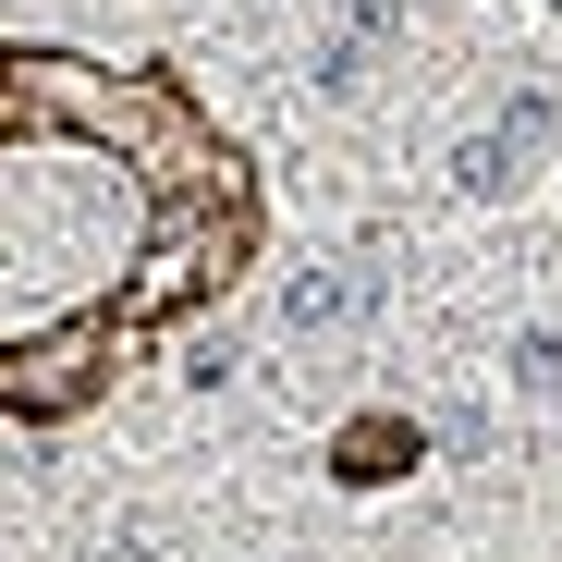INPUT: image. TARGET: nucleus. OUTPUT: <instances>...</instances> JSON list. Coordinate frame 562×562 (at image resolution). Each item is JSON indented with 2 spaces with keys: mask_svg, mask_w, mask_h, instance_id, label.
Instances as JSON below:
<instances>
[{
  "mask_svg": "<svg viewBox=\"0 0 562 562\" xmlns=\"http://www.w3.org/2000/svg\"><path fill=\"white\" fill-rule=\"evenodd\" d=\"M550 135H562V99L550 86H514V99L452 147V196H477V209H502V196H526L538 183V159H550Z\"/></svg>",
  "mask_w": 562,
  "mask_h": 562,
  "instance_id": "f257e3e1",
  "label": "nucleus"
},
{
  "mask_svg": "<svg viewBox=\"0 0 562 562\" xmlns=\"http://www.w3.org/2000/svg\"><path fill=\"white\" fill-rule=\"evenodd\" d=\"M392 306V269H367V257H306V269H281V342H342Z\"/></svg>",
  "mask_w": 562,
  "mask_h": 562,
  "instance_id": "f03ea898",
  "label": "nucleus"
},
{
  "mask_svg": "<svg viewBox=\"0 0 562 562\" xmlns=\"http://www.w3.org/2000/svg\"><path fill=\"white\" fill-rule=\"evenodd\" d=\"M392 49H404V0H342L330 37L306 49V86H318L330 111H367V99H380V74H392Z\"/></svg>",
  "mask_w": 562,
  "mask_h": 562,
  "instance_id": "7ed1b4c3",
  "label": "nucleus"
},
{
  "mask_svg": "<svg viewBox=\"0 0 562 562\" xmlns=\"http://www.w3.org/2000/svg\"><path fill=\"white\" fill-rule=\"evenodd\" d=\"M502 392H514V404H562V330H550V318H526V330L502 342Z\"/></svg>",
  "mask_w": 562,
  "mask_h": 562,
  "instance_id": "20e7f679",
  "label": "nucleus"
},
{
  "mask_svg": "<svg viewBox=\"0 0 562 562\" xmlns=\"http://www.w3.org/2000/svg\"><path fill=\"white\" fill-rule=\"evenodd\" d=\"M233 367H245V342H233V318H209L196 342H183V380H196V392H221Z\"/></svg>",
  "mask_w": 562,
  "mask_h": 562,
  "instance_id": "39448f33",
  "label": "nucleus"
},
{
  "mask_svg": "<svg viewBox=\"0 0 562 562\" xmlns=\"http://www.w3.org/2000/svg\"><path fill=\"white\" fill-rule=\"evenodd\" d=\"M428 428H440V452H464V464H477V452H490V404H440Z\"/></svg>",
  "mask_w": 562,
  "mask_h": 562,
  "instance_id": "423d86ee",
  "label": "nucleus"
}]
</instances>
